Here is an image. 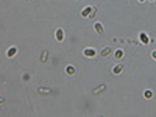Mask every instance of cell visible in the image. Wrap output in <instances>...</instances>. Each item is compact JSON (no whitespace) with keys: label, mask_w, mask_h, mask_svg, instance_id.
<instances>
[{"label":"cell","mask_w":156,"mask_h":117,"mask_svg":"<svg viewBox=\"0 0 156 117\" xmlns=\"http://www.w3.org/2000/svg\"><path fill=\"white\" fill-rule=\"evenodd\" d=\"M16 53H17V49H16V47H11V49L8 50V53H6V56H8V58H13V56H14Z\"/></svg>","instance_id":"5"},{"label":"cell","mask_w":156,"mask_h":117,"mask_svg":"<svg viewBox=\"0 0 156 117\" xmlns=\"http://www.w3.org/2000/svg\"><path fill=\"white\" fill-rule=\"evenodd\" d=\"M83 55H84L86 58H94V56H95V50H94V49H84Z\"/></svg>","instance_id":"1"},{"label":"cell","mask_w":156,"mask_h":117,"mask_svg":"<svg viewBox=\"0 0 156 117\" xmlns=\"http://www.w3.org/2000/svg\"><path fill=\"white\" fill-rule=\"evenodd\" d=\"M139 2H144V0H139Z\"/></svg>","instance_id":"19"},{"label":"cell","mask_w":156,"mask_h":117,"mask_svg":"<svg viewBox=\"0 0 156 117\" xmlns=\"http://www.w3.org/2000/svg\"><path fill=\"white\" fill-rule=\"evenodd\" d=\"M89 13H91V6L84 8V9L81 11V16H83V17H88V16H89Z\"/></svg>","instance_id":"9"},{"label":"cell","mask_w":156,"mask_h":117,"mask_svg":"<svg viewBox=\"0 0 156 117\" xmlns=\"http://www.w3.org/2000/svg\"><path fill=\"white\" fill-rule=\"evenodd\" d=\"M3 102H5V98H3V97H0V103H3Z\"/></svg>","instance_id":"18"},{"label":"cell","mask_w":156,"mask_h":117,"mask_svg":"<svg viewBox=\"0 0 156 117\" xmlns=\"http://www.w3.org/2000/svg\"><path fill=\"white\" fill-rule=\"evenodd\" d=\"M122 70H123V66H122V64H117V66H114V67H112V73H114V75H117V73L122 72Z\"/></svg>","instance_id":"4"},{"label":"cell","mask_w":156,"mask_h":117,"mask_svg":"<svg viewBox=\"0 0 156 117\" xmlns=\"http://www.w3.org/2000/svg\"><path fill=\"white\" fill-rule=\"evenodd\" d=\"M66 72H67L69 75H73V73H75V67H73V66H67V67H66Z\"/></svg>","instance_id":"10"},{"label":"cell","mask_w":156,"mask_h":117,"mask_svg":"<svg viewBox=\"0 0 156 117\" xmlns=\"http://www.w3.org/2000/svg\"><path fill=\"white\" fill-rule=\"evenodd\" d=\"M141 39H142V44H148V38H147V36H145L144 33L141 34Z\"/></svg>","instance_id":"11"},{"label":"cell","mask_w":156,"mask_h":117,"mask_svg":"<svg viewBox=\"0 0 156 117\" xmlns=\"http://www.w3.org/2000/svg\"><path fill=\"white\" fill-rule=\"evenodd\" d=\"M152 56H153L155 59H156V50H155V52H152Z\"/></svg>","instance_id":"17"},{"label":"cell","mask_w":156,"mask_h":117,"mask_svg":"<svg viewBox=\"0 0 156 117\" xmlns=\"http://www.w3.org/2000/svg\"><path fill=\"white\" fill-rule=\"evenodd\" d=\"M56 39L58 41L64 39V30H62V28H58V30H56Z\"/></svg>","instance_id":"3"},{"label":"cell","mask_w":156,"mask_h":117,"mask_svg":"<svg viewBox=\"0 0 156 117\" xmlns=\"http://www.w3.org/2000/svg\"><path fill=\"white\" fill-rule=\"evenodd\" d=\"M39 92H42V94H49V92H52L50 89H42V87H39Z\"/></svg>","instance_id":"14"},{"label":"cell","mask_w":156,"mask_h":117,"mask_svg":"<svg viewBox=\"0 0 156 117\" xmlns=\"http://www.w3.org/2000/svg\"><path fill=\"white\" fill-rule=\"evenodd\" d=\"M95 14H97V8H95V6H92V8H91V13H89L88 17H89V19H94Z\"/></svg>","instance_id":"8"},{"label":"cell","mask_w":156,"mask_h":117,"mask_svg":"<svg viewBox=\"0 0 156 117\" xmlns=\"http://www.w3.org/2000/svg\"><path fill=\"white\" fill-rule=\"evenodd\" d=\"M144 95H145L147 98H152V97H153V92L150 91V89H147V91H145V94H144Z\"/></svg>","instance_id":"12"},{"label":"cell","mask_w":156,"mask_h":117,"mask_svg":"<svg viewBox=\"0 0 156 117\" xmlns=\"http://www.w3.org/2000/svg\"><path fill=\"white\" fill-rule=\"evenodd\" d=\"M114 56L117 58V59H122V58H123V50H120V49L115 50V52H114Z\"/></svg>","instance_id":"7"},{"label":"cell","mask_w":156,"mask_h":117,"mask_svg":"<svg viewBox=\"0 0 156 117\" xmlns=\"http://www.w3.org/2000/svg\"><path fill=\"white\" fill-rule=\"evenodd\" d=\"M95 31L99 33V34H103V25H102L100 22H97V23H95Z\"/></svg>","instance_id":"6"},{"label":"cell","mask_w":156,"mask_h":117,"mask_svg":"<svg viewBox=\"0 0 156 117\" xmlns=\"http://www.w3.org/2000/svg\"><path fill=\"white\" fill-rule=\"evenodd\" d=\"M100 91H105V84H102V86H100V87H97V89H95V91H94V94H99V92H100Z\"/></svg>","instance_id":"13"},{"label":"cell","mask_w":156,"mask_h":117,"mask_svg":"<svg viewBox=\"0 0 156 117\" xmlns=\"http://www.w3.org/2000/svg\"><path fill=\"white\" fill-rule=\"evenodd\" d=\"M28 80H30V75L25 73V75H24V81H28Z\"/></svg>","instance_id":"16"},{"label":"cell","mask_w":156,"mask_h":117,"mask_svg":"<svg viewBox=\"0 0 156 117\" xmlns=\"http://www.w3.org/2000/svg\"><path fill=\"white\" fill-rule=\"evenodd\" d=\"M47 52H44V53H42V58H41V61H45V59H47Z\"/></svg>","instance_id":"15"},{"label":"cell","mask_w":156,"mask_h":117,"mask_svg":"<svg viewBox=\"0 0 156 117\" xmlns=\"http://www.w3.org/2000/svg\"><path fill=\"white\" fill-rule=\"evenodd\" d=\"M112 53V47H105V49H102V56H109Z\"/></svg>","instance_id":"2"}]
</instances>
